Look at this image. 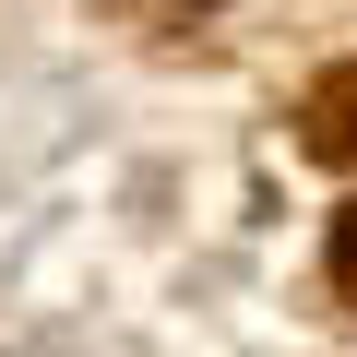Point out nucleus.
<instances>
[{
  "label": "nucleus",
  "mask_w": 357,
  "mask_h": 357,
  "mask_svg": "<svg viewBox=\"0 0 357 357\" xmlns=\"http://www.w3.org/2000/svg\"><path fill=\"white\" fill-rule=\"evenodd\" d=\"M310 155H333V167H357V60L310 84Z\"/></svg>",
  "instance_id": "obj_1"
},
{
  "label": "nucleus",
  "mask_w": 357,
  "mask_h": 357,
  "mask_svg": "<svg viewBox=\"0 0 357 357\" xmlns=\"http://www.w3.org/2000/svg\"><path fill=\"white\" fill-rule=\"evenodd\" d=\"M333 286H345V298H357V203H345V215H333Z\"/></svg>",
  "instance_id": "obj_2"
}]
</instances>
